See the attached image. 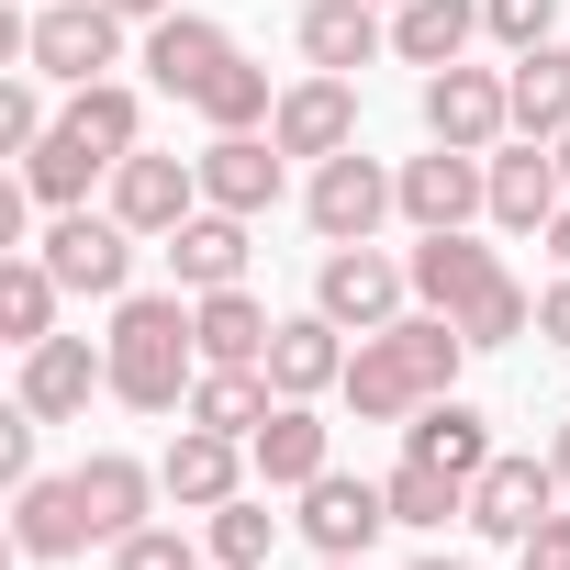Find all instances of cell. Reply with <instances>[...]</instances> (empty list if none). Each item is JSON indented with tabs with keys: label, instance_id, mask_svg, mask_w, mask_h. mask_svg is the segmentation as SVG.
I'll use <instances>...</instances> for the list:
<instances>
[{
	"label": "cell",
	"instance_id": "obj_37",
	"mask_svg": "<svg viewBox=\"0 0 570 570\" xmlns=\"http://www.w3.org/2000/svg\"><path fill=\"white\" fill-rule=\"evenodd\" d=\"M514 570H570V514H548V525L514 548Z\"/></svg>",
	"mask_w": 570,
	"mask_h": 570
},
{
	"label": "cell",
	"instance_id": "obj_42",
	"mask_svg": "<svg viewBox=\"0 0 570 570\" xmlns=\"http://www.w3.org/2000/svg\"><path fill=\"white\" fill-rule=\"evenodd\" d=\"M548 470H559V492H570V425H559V436H548Z\"/></svg>",
	"mask_w": 570,
	"mask_h": 570
},
{
	"label": "cell",
	"instance_id": "obj_23",
	"mask_svg": "<svg viewBox=\"0 0 570 570\" xmlns=\"http://www.w3.org/2000/svg\"><path fill=\"white\" fill-rule=\"evenodd\" d=\"M381 46H392L381 0H303V68H336V79H358Z\"/></svg>",
	"mask_w": 570,
	"mask_h": 570
},
{
	"label": "cell",
	"instance_id": "obj_46",
	"mask_svg": "<svg viewBox=\"0 0 570 570\" xmlns=\"http://www.w3.org/2000/svg\"><path fill=\"white\" fill-rule=\"evenodd\" d=\"M381 12H403V0H381Z\"/></svg>",
	"mask_w": 570,
	"mask_h": 570
},
{
	"label": "cell",
	"instance_id": "obj_8",
	"mask_svg": "<svg viewBox=\"0 0 570 570\" xmlns=\"http://www.w3.org/2000/svg\"><path fill=\"white\" fill-rule=\"evenodd\" d=\"M425 135L436 146H470V157H492L503 135H514V101H503V68H425Z\"/></svg>",
	"mask_w": 570,
	"mask_h": 570
},
{
	"label": "cell",
	"instance_id": "obj_40",
	"mask_svg": "<svg viewBox=\"0 0 570 570\" xmlns=\"http://www.w3.org/2000/svg\"><path fill=\"white\" fill-rule=\"evenodd\" d=\"M112 12H124V23H168V0H112Z\"/></svg>",
	"mask_w": 570,
	"mask_h": 570
},
{
	"label": "cell",
	"instance_id": "obj_14",
	"mask_svg": "<svg viewBox=\"0 0 570 570\" xmlns=\"http://www.w3.org/2000/svg\"><path fill=\"white\" fill-rule=\"evenodd\" d=\"M224 68H235V35H224L213 12H168V23H146V79H157L168 101H202Z\"/></svg>",
	"mask_w": 570,
	"mask_h": 570
},
{
	"label": "cell",
	"instance_id": "obj_30",
	"mask_svg": "<svg viewBox=\"0 0 570 570\" xmlns=\"http://www.w3.org/2000/svg\"><path fill=\"white\" fill-rule=\"evenodd\" d=\"M57 292H68V279H57L35 246L0 257V325H12V347H46V336H57Z\"/></svg>",
	"mask_w": 570,
	"mask_h": 570
},
{
	"label": "cell",
	"instance_id": "obj_33",
	"mask_svg": "<svg viewBox=\"0 0 570 570\" xmlns=\"http://www.w3.org/2000/svg\"><path fill=\"white\" fill-rule=\"evenodd\" d=\"M190 112H202L213 135H257V124H268L279 101H268V68H246V57H235V68H224V79H213V90H202Z\"/></svg>",
	"mask_w": 570,
	"mask_h": 570
},
{
	"label": "cell",
	"instance_id": "obj_31",
	"mask_svg": "<svg viewBox=\"0 0 570 570\" xmlns=\"http://www.w3.org/2000/svg\"><path fill=\"white\" fill-rule=\"evenodd\" d=\"M202 548H213V570H268L279 514H268L257 492H235V503H213V514H202Z\"/></svg>",
	"mask_w": 570,
	"mask_h": 570
},
{
	"label": "cell",
	"instance_id": "obj_15",
	"mask_svg": "<svg viewBox=\"0 0 570 570\" xmlns=\"http://www.w3.org/2000/svg\"><path fill=\"white\" fill-rule=\"evenodd\" d=\"M68 481H79V514H90V548H124V537L146 525V503L168 492V481H157L146 459H124V448H90V459H79Z\"/></svg>",
	"mask_w": 570,
	"mask_h": 570
},
{
	"label": "cell",
	"instance_id": "obj_11",
	"mask_svg": "<svg viewBox=\"0 0 570 570\" xmlns=\"http://www.w3.org/2000/svg\"><path fill=\"white\" fill-rule=\"evenodd\" d=\"M268 135H279V157H347L358 146V79H336V68L292 79L279 112H268Z\"/></svg>",
	"mask_w": 570,
	"mask_h": 570
},
{
	"label": "cell",
	"instance_id": "obj_36",
	"mask_svg": "<svg viewBox=\"0 0 570 570\" xmlns=\"http://www.w3.org/2000/svg\"><path fill=\"white\" fill-rule=\"evenodd\" d=\"M46 124H57V112H46V90H35V79L0 90V146H12V157H35V146H46Z\"/></svg>",
	"mask_w": 570,
	"mask_h": 570
},
{
	"label": "cell",
	"instance_id": "obj_1",
	"mask_svg": "<svg viewBox=\"0 0 570 570\" xmlns=\"http://www.w3.org/2000/svg\"><path fill=\"white\" fill-rule=\"evenodd\" d=\"M459 358H470V336L448 314H392L381 336L347 347V414L358 425H414L425 403H448Z\"/></svg>",
	"mask_w": 570,
	"mask_h": 570
},
{
	"label": "cell",
	"instance_id": "obj_2",
	"mask_svg": "<svg viewBox=\"0 0 570 570\" xmlns=\"http://www.w3.org/2000/svg\"><path fill=\"white\" fill-rule=\"evenodd\" d=\"M403 268H414V303H425V314H448V325H459L470 347H514V336L537 325L525 279H514V268H503V257H492V246H481L470 224L425 235V246H414Z\"/></svg>",
	"mask_w": 570,
	"mask_h": 570
},
{
	"label": "cell",
	"instance_id": "obj_4",
	"mask_svg": "<svg viewBox=\"0 0 570 570\" xmlns=\"http://www.w3.org/2000/svg\"><path fill=\"white\" fill-rule=\"evenodd\" d=\"M23 68H35V79H57V90L112 79V68H124V12H112V0H46Z\"/></svg>",
	"mask_w": 570,
	"mask_h": 570
},
{
	"label": "cell",
	"instance_id": "obj_12",
	"mask_svg": "<svg viewBox=\"0 0 570 570\" xmlns=\"http://www.w3.org/2000/svg\"><path fill=\"white\" fill-rule=\"evenodd\" d=\"M112 213H124L135 235H157V246H168V235L202 213V157H146V146H135V157L112 168Z\"/></svg>",
	"mask_w": 570,
	"mask_h": 570
},
{
	"label": "cell",
	"instance_id": "obj_28",
	"mask_svg": "<svg viewBox=\"0 0 570 570\" xmlns=\"http://www.w3.org/2000/svg\"><path fill=\"white\" fill-rule=\"evenodd\" d=\"M403 459H436V470H459V481H481L492 470V425L448 392V403H425L414 425H403Z\"/></svg>",
	"mask_w": 570,
	"mask_h": 570
},
{
	"label": "cell",
	"instance_id": "obj_45",
	"mask_svg": "<svg viewBox=\"0 0 570 570\" xmlns=\"http://www.w3.org/2000/svg\"><path fill=\"white\" fill-rule=\"evenodd\" d=\"M325 570H358V559H325Z\"/></svg>",
	"mask_w": 570,
	"mask_h": 570
},
{
	"label": "cell",
	"instance_id": "obj_20",
	"mask_svg": "<svg viewBox=\"0 0 570 570\" xmlns=\"http://www.w3.org/2000/svg\"><path fill=\"white\" fill-rule=\"evenodd\" d=\"M246 459H257V481H268V492H303V481H325V470H336V425H325L314 403H279V414L246 436Z\"/></svg>",
	"mask_w": 570,
	"mask_h": 570
},
{
	"label": "cell",
	"instance_id": "obj_3",
	"mask_svg": "<svg viewBox=\"0 0 570 570\" xmlns=\"http://www.w3.org/2000/svg\"><path fill=\"white\" fill-rule=\"evenodd\" d=\"M101 347H112V403H135V414H179L202 381V325L179 292H124Z\"/></svg>",
	"mask_w": 570,
	"mask_h": 570
},
{
	"label": "cell",
	"instance_id": "obj_41",
	"mask_svg": "<svg viewBox=\"0 0 570 570\" xmlns=\"http://www.w3.org/2000/svg\"><path fill=\"white\" fill-rule=\"evenodd\" d=\"M548 257H559V268H570V202H559V224H548Z\"/></svg>",
	"mask_w": 570,
	"mask_h": 570
},
{
	"label": "cell",
	"instance_id": "obj_5",
	"mask_svg": "<svg viewBox=\"0 0 570 570\" xmlns=\"http://www.w3.org/2000/svg\"><path fill=\"white\" fill-rule=\"evenodd\" d=\"M35 257H46V268L68 279L79 303H124V279H135V224H124V213H90V202H79V213H57V224L35 235Z\"/></svg>",
	"mask_w": 570,
	"mask_h": 570
},
{
	"label": "cell",
	"instance_id": "obj_27",
	"mask_svg": "<svg viewBox=\"0 0 570 570\" xmlns=\"http://www.w3.org/2000/svg\"><path fill=\"white\" fill-rule=\"evenodd\" d=\"M470 35H481V0H403L392 12V57L403 68H459Z\"/></svg>",
	"mask_w": 570,
	"mask_h": 570
},
{
	"label": "cell",
	"instance_id": "obj_19",
	"mask_svg": "<svg viewBox=\"0 0 570 570\" xmlns=\"http://www.w3.org/2000/svg\"><path fill=\"white\" fill-rule=\"evenodd\" d=\"M268 392H279V403L347 392V325H336V314H292V325L268 336Z\"/></svg>",
	"mask_w": 570,
	"mask_h": 570
},
{
	"label": "cell",
	"instance_id": "obj_26",
	"mask_svg": "<svg viewBox=\"0 0 570 570\" xmlns=\"http://www.w3.org/2000/svg\"><path fill=\"white\" fill-rule=\"evenodd\" d=\"M12 548H23V559H79V548H90L79 481H12Z\"/></svg>",
	"mask_w": 570,
	"mask_h": 570
},
{
	"label": "cell",
	"instance_id": "obj_35",
	"mask_svg": "<svg viewBox=\"0 0 570 570\" xmlns=\"http://www.w3.org/2000/svg\"><path fill=\"white\" fill-rule=\"evenodd\" d=\"M112 570H213V548H190L179 525H135V537L112 548Z\"/></svg>",
	"mask_w": 570,
	"mask_h": 570
},
{
	"label": "cell",
	"instance_id": "obj_34",
	"mask_svg": "<svg viewBox=\"0 0 570 570\" xmlns=\"http://www.w3.org/2000/svg\"><path fill=\"white\" fill-rule=\"evenodd\" d=\"M481 35H492L503 57H525V46L559 35V0H481Z\"/></svg>",
	"mask_w": 570,
	"mask_h": 570
},
{
	"label": "cell",
	"instance_id": "obj_10",
	"mask_svg": "<svg viewBox=\"0 0 570 570\" xmlns=\"http://www.w3.org/2000/svg\"><path fill=\"white\" fill-rule=\"evenodd\" d=\"M470 213H492V157H470V146L403 157V224H414V235H448V224H470Z\"/></svg>",
	"mask_w": 570,
	"mask_h": 570
},
{
	"label": "cell",
	"instance_id": "obj_32",
	"mask_svg": "<svg viewBox=\"0 0 570 570\" xmlns=\"http://www.w3.org/2000/svg\"><path fill=\"white\" fill-rule=\"evenodd\" d=\"M448 514H470V481L436 470V459H403L392 470V525H448Z\"/></svg>",
	"mask_w": 570,
	"mask_h": 570
},
{
	"label": "cell",
	"instance_id": "obj_38",
	"mask_svg": "<svg viewBox=\"0 0 570 570\" xmlns=\"http://www.w3.org/2000/svg\"><path fill=\"white\" fill-rule=\"evenodd\" d=\"M0 481H35V414L12 403V425H0Z\"/></svg>",
	"mask_w": 570,
	"mask_h": 570
},
{
	"label": "cell",
	"instance_id": "obj_13",
	"mask_svg": "<svg viewBox=\"0 0 570 570\" xmlns=\"http://www.w3.org/2000/svg\"><path fill=\"white\" fill-rule=\"evenodd\" d=\"M381 525H392V481H358V470L303 481V537H314L325 559H370Z\"/></svg>",
	"mask_w": 570,
	"mask_h": 570
},
{
	"label": "cell",
	"instance_id": "obj_18",
	"mask_svg": "<svg viewBox=\"0 0 570 570\" xmlns=\"http://www.w3.org/2000/svg\"><path fill=\"white\" fill-rule=\"evenodd\" d=\"M246 436H213V425H179L168 436V459H157V481H168V503H190V514H213V503H235L246 492Z\"/></svg>",
	"mask_w": 570,
	"mask_h": 570
},
{
	"label": "cell",
	"instance_id": "obj_25",
	"mask_svg": "<svg viewBox=\"0 0 570 570\" xmlns=\"http://www.w3.org/2000/svg\"><path fill=\"white\" fill-rule=\"evenodd\" d=\"M168 268H179V292H235L246 279V213H190L179 235H168Z\"/></svg>",
	"mask_w": 570,
	"mask_h": 570
},
{
	"label": "cell",
	"instance_id": "obj_43",
	"mask_svg": "<svg viewBox=\"0 0 570 570\" xmlns=\"http://www.w3.org/2000/svg\"><path fill=\"white\" fill-rule=\"evenodd\" d=\"M403 570H459V559H403Z\"/></svg>",
	"mask_w": 570,
	"mask_h": 570
},
{
	"label": "cell",
	"instance_id": "obj_17",
	"mask_svg": "<svg viewBox=\"0 0 570 570\" xmlns=\"http://www.w3.org/2000/svg\"><path fill=\"white\" fill-rule=\"evenodd\" d=\"M559 202H570V179H559V146H492V224L503 235H548L559 224Z\"/></svg>",
	"mask_w": 570,
	"mask_h": 570
},
{
	"label": "cell",
	"instance_id": "obj_39",
	"mask_svg": "<svg viewBox=\"0 0 570 570\" xmlns=\"http://www.w3.org/2000/svg\"><path fill=\"white\" fill-rule=\"evenodd\" d=\"M537 336H548V347H570V268H559L548 292H537Z\"/></svg>",
	"mask_w": 570,
	"mask_h": 570
},
{
	"label": "cell",
	"instance_id": "obj_6",
	"mask_svg": "<svg viewBox=\"0 0 570 570\" xmlns=\"http://www.w3.org/2000/svg\"><path fill=\"white\" fill-rule=\"evenodd\" d=\"M303 213H314V235L325 246H370L381 235V213H403V168H381V157H314V190H303Z\"/></svg>",
	"mask_w": 570,
	"mask_h": 570
},
{
	"label": "cell",
	"instance_id": "obj_21",
	"mask_svg": "<svg viewBox=\"0 0 570 570\" xmlns=\"http://www.w3.org/2000/svg\"><path fill=\"white\" fill-rule=\"evenodd\" d=\"M202 202L257 224V213L279 202V135H213V146H202Z\"/></svg>",
	"mask_w": 570,
	"mask_h": 570
},
{
	"label": "cell",
	"instance_id": "obj_24",
	"mask_svg": "<svg viewBox=\"0 0 570 570\" xmlns=\"http://www.w3.org/2000/svg\"><path fill=\"white\" fill-rule=\"evenodd\" d=\"M503 101H514V135L559 146V135H570V46H559V35H548V46H525V57L503 68Z\"/></svg>",
	"mask_w": 570,
	"mask_h": 570
},
{
	"label": "cell",
	"instance_id": "obj_16",
	"mask_svg": "<svg viewBox=\"0 0 570 570\" xmlns=\"http://www.w3.org/2000/svg\"><path fill=\"white\" fill-rule=\"evenodd\" d=\"M548 514H559V470H548V459H492V470L470 481V525L503 537V548H525Z\"/></svg>",
	"mask_w": 570,
	"mask_h": 570
},
{
	"label": "cell",
	"instance_id": "obj_22",
	"mask_svg": "<svg viewBox=\"0 0 570 570\" xmlns=\"http://www.w3.org/2000/svg\"><path fill=\"white\" fill-rule=\"evenodd\" d=\"M190 325H202V370H268V303L246 292V279H235V292H190Z\"/></svg>",
	"mask_w": 570,
	"mask_h": 570
},
{
	"label": "cell",
	"instance_id": "obj_29",
	"mask_svg": "<svg viewBox=\"0 0 570 570\" xmlns=\"http://www.w3.org/2000/svg\"><path fill=\"white\" fill-rule=\"evenodd\" d=\"M179 414H190V425H213V436H257V425L279 414V392H268V370H202Z\"/></svg>",
	"mask_w": 570,
	"mask_h": 570
},
{
	"label": "cell",
	"instance_id": "obj_9",
	"mask_svg": "<svg viewBox=\"0 0 570 570\" xmlns=\"http://www.w3.org/2000/svg\"><path fill=\"white\" fill-rule=\"evenodd\" d=\"M90 392H112V347H90V336H46V347H23V381H12V403H23L35 425H68V414H90Z\"/></svg>",
	"mask_w": 570,
	"mask_h": 570
},
{
	"label": "cell",
	"instance_id": "obj_44",
	"mask_svg": "<svg viewBox=\"0 0 570 570\" xmlns=\"http://www.w3.org/2000/svg\"><path fill=\"white\" fill-rule=\"evenodd\" d=\"M559 179H570V135H559Z\"/></svg>",
	"mask_w": 570,
	"mask_h": 570
},
{
	"label": "cell",
	"instance_id": "obj_7",
	"mask_svg": "<svg viewBox=\"0 0 570 570\" xmlns=\"http://www.w3.org/2000/svg\"><path fill=\"white\" fill-rule=\"evenodd\" d=\"M403 292H414V268L381 246H325V268H314V314H336L347 336H381L403 314Z\"/></svg>",
	"mask_w": 570,
	"mask_h": 570
}]
</instances>
